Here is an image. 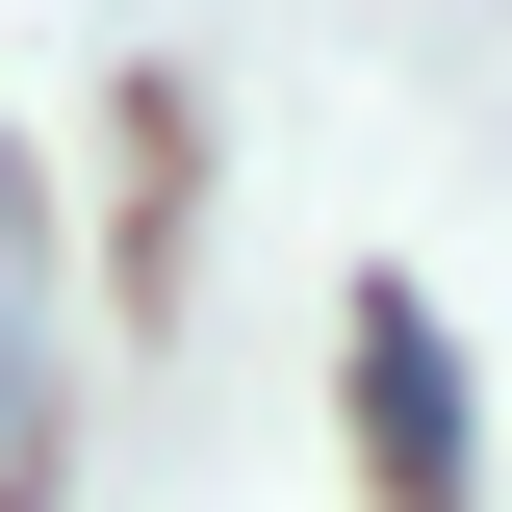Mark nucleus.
Returning <instances> with one entry per match:
<instances>
[{
  "mask_svg": "<svg viewBox=\"0 0 512 512\" xmlns=\"http://www.w3.org/2000/svg\"><path fill=\"white\" fill-rule=\"evenodd\" d=\"M359 487L384 512H461V333L410 282H359Z\"/></svg>",
  "mask_w": 512,
  "mask_h": 512,
  "instance_id": "f257e3e1",
  "label": "nucleus"
}]
</instances>
